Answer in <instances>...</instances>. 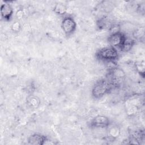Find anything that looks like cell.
Segmentation results:
<instances>
[{"instance_id":"8fae6325","label":"cell","mask_w":145,"mask_h":145,"mask_svg":"<svg viewBox=\"0 0 145 145\" xmlns=\"http://www.w3.org/2000/svg\"><path fill=\"white\" fill-rule=\"evenodd\" d=\"M97 24L100 29H106L111 27V23L106 18H102L97 22Z\"/></svg>"},{"instance_id":"6da1fadb","label":"cell","mask_w":145,"mask_h":145,"mask_svg":"<svg viewBox=\"0 0 145 145\" xmlns=\"http://www.w3.org/2000/svg\"><path fill=\"white\" fill-rule=\"evenodd\" d=\"M113 82L108 79H102L95 83L92 89V95L96 99H100L111 91Z\"/></svg>"},{"instance_id":"8992f818","label":"cell","mask_w":145,"mask_h":145,"mask_svg":"<svg viewBox=\"0 0 145 145\" xmlns=\"http://www.w3.org/2000/svg\"><path fill=\"white\" fill-rule=\"evenodd\" d=\"M0 13L2 19L5 21H9L12 16L14 10L12 6L8 2H5L4 3L1 5Z\"/></svg>"},{"instance_id":"9c48e42d","label":"cell","mask_w":145,"mask_h":145,"mask_svg":"<svg viewBox=\"0 0 145 145\" xmlns=\"http://www.w3.org/2000/svg\"><path fill=\"white\" fill-rule=\"evenodd\" d=\"M27 104L31 108L36 109L40 104V100L38 97L31 95L27 98Z\"/></svg>"},{"instance_id":"7c38bea8","label":"cell","mask_w":145,"mask_h":145,"mask_svg":"<svg viewBox=\"0 0 145 145\" xmlns=\"http://www.w3.org/2000/svg\"><path fill=\"white\" fill-rule=\"evenodd\" d=\"M11 30L14 32H18L20 30L21 28V24L18 21L15 22L14 23L12 24L11 27Z\"/></svg>"},{"instance_id":"277c9868","label":"cell","mask_w":145,"mask_h":145,"mask_svg":"<svg viewBox=\"0 0 145 145\" xmlns=\"http://www.w3.org/2000/svg\"><path fill=\"white\" fill-rule=\"evenodd\" d=\"M61 28L65 35L69 36L75 31L76 23L72 16H66L62 20Z\"/></svg>"},{"instance_id":"7a4b0ae2","label":"cell","mask_w":145,"mask_h":145,"mask_svg":"<svg viewBox=\"0 0 145 145\" xmlns=\"http://www.w3.org/2000/svg\"><path fill=\"white\" fill-rule=\"evenodd\" d=\"M96 57L104 62H114L118 58L119 53L117 49L109 46L100 49L96 53Z\"/></svg>"},{"instance_id":"30bf717a","label":"cell","mask_w":145,"mask_h":145,"mask_svg":"<svg viewBox=\"0 0 145 145\" xmlns=\"http://www.w3.org/2000/svg\"><path fill=\"white\" fill-rule=\"evenodd\" d=\"M67 6L61 2L56 3L53 8L54 12L59 15H65L67 12Z\"/></svg>"},{"instance_id":"5b68a950","label":"cell","mask_w":145,"mask_h":145,"mask_svg":"<svg viewBox=\"0 0 145 145\" xmlns=\"http://www.w3.org/2000/svg\"><path fill=\"white\" fill-rule=\"evenodd\" d=\"M111 122L108 117L103 115H97L89 122V126L94 129L107 128Z\"/></svg>"},{"instance_id":"52a82bcc","label":"cell","mask_w":145,"mask_h":145,"mask_svg":"<svg viewBox=\"0 0 145 145\" xmlns=\"http://www.w3.org/2000/svg\"><path fill=\"white\" fill-rule=\"evenodd\" d=\"M48 140L47 137L45 135L39 133H34L29 137L28 143L32 145H43Z\"/></svg>"},{"instance_id":"ba28073f","label":"cell","mask_w":145,"mask_h":145,"mask_svg":"<svg viewBox=\"0 0 145 145\" xmlns=\"http://www.w3.org/2000/svg\"><path fill=\"white\" fill-rule=\"evenodd\" d=\"M106 129V137L107 138L110 140H114L120 135V128L117 125H113L111 123Z\"/></svg>"},{"instance_id":"3957f363","label":"cell","mask_w":145,"mask_h":145,"mask_svg":"<svg viewBox=\"0 0 145 145\" xmlns=\"http://www.w3.org/2000/svg\"><path fill=\"white\" fill-rule=\"evenodd\" d=\"M126 39L127 36L123 32L118 31L111 33L108 37L107 40L110 46L121 50Z\"/></svg>"}]
</instances>
